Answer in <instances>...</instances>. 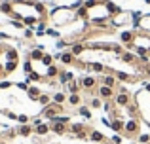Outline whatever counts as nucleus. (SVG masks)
Listing matches in <instances>:
<instances>
[{
  "mask_svg": "<svg viewBox=\"0 0 150 144\" xmlns=\"http://www.w3.org/2000/svg\"><path fill=\"white\" fill-rule=\"evenodd\" d=\"M10 19H19L27 29H36L40 23L50 21V10L40 0H11Z\"/></svg>",
  "mask_w": 150,
  "mask_h": 144,
  "instance_id": "f257e3e1",
  "label": "nucleus"
},
{
  "mask_svg": "<svg viewBox=\"0 0 150 144\" xmlns=\"http://www.w3.org/2000/svg\"><path fill=\"white\" fill-rule=\"evenodd\" d=\"M0 40H13V42L27 40V27L19 19H6L0 25Z\"/></svg>",
  "mask_w": 150,
  "mask_h": 144,
  "instance_id": "f03ea898",
  "label": "nucleus"
},
{
  "mask_svg": "<svg viewBox=\"0 0 150 144\" xmlns=\"http://www.w3.org/2000/svg\"><path fill=\"white\" fill-rule=\"evenodd\" d=\"M50 23L53 27H57V29H65V27L74 25V23H78L76 10H72V8L55 6L53 10H50Z\"/></svg>",
  "mask_w": 150,
  "mask_h": 144,
  "instance_id": "7ed1b4c3",
  "label": "nucleus"
},
{
  "mask_svg": "<svg viewBox=\"0 0 150 144\" xmlns=\"http://www.w3.org/2000/svg\"><path fill=\"white\" fill-rule=\"evenodd\" d=\"M135 104L139 106V114L141 119H144V123L150 125V93H146L144 89H141L139 93H135Z\"/></svg>",
  "mask_w": 150,
  "mask_h": 144,
  "instance_id": "20e7f679",
  "label": "nucleus"
},
{
  "mask_svg": "<svg viewBox=\"0 0 150 144\" xmlns=\"http://www.w3.org/2000/svg\"><path fill=\"white\" fill-rule=\"evenodd\" d=\"M133 21H135L133 11L122 10L120 13H116L112 19H110V25H112L114 29H127V27H131V29H133Z\"/></svg>",
  "mask_w": 150,
  "mask_h": 144,
  "instance_id": "39448f33",
  "label": "nucleus"
},
{
  "mask_svg": "<svg viewBox=\"0 0 150 144\" xmlns=\"http://www.w3.org/2000/svg\"><path fill=\"white\" fill-rule=\"evenodd\" d=\"M141 135V118H127L124 125V137L137 138Z\"/></svg>",
  "mask_w": 150,
  "mask_h": 144,
  "instance_id": "423d86ee",
  "label": "nucleus"
},
{
  "mask_svg": "<svg viewBox=\"0 0 150 144\" xmlns=\"http://www.w3.org/2000/svg\"><path fill=\"white\" fill-rule=\"evenodd\" d=\"M63 114V104H55V103H51L50 106H46V108H42V118L44 119H48V122H51L53 118H57V116H61Z\"/></svg>",
  "mask_w": 150,
  "mask_h": 144,
  "instance_id": "0eeeda50",
  "label": "nucleus"
},
{
  "mask_svg": "<svg viewBox=\"0 0 150 144\" xmlns=\"http://www.w3.org/2000/svg\"><path fill=\"white\" fill-rule=\"evenodd\" d=\"M80 85H82V89H86L91 95V91H97V87H99V80L93 74H84L80 80Z\"/></svg>",
  "mask_w": 150,
  "mask_h": 144,
  "instance_id": "6e6552de",
  "label": "nucleus"
},
{
  "mask_svg": "<svg viewBox=\"0 0 150 144\" xmlns=\"http://www.w3.org/2000/svg\"><path fill=\"white\" fill-rule=\"evenodd\" d=\"M131 103H133V95H131L129 91H116L114 104H116L118 108H127Z\"/></svg>",
  "mask_w": 150,
  "mask_h": 144,
  "instance_id": "1a4fd4ad",
  "label": "nucleus"
},
{
  "mask_svg": "<svg viewBox=\"0 0 150 144\" xmlns=\"http://www.w3.org/2000/svg\"><path fill=\"white\" fill-rule=\"evenodd\" d=\"M133 29H135V30H141V32L150 34V13H143V15H141L139 21H135Z\"/></svg>",
  "mask_w": 150,
  "mask_h": 144,
  "instance_id": "9d476101",
  "label": "nucleus"
},
{
  "mask_svg": "<svg viewBox=\"0 0 150 144\" xmlns=\"http://www.w3.org/2000/svg\"><path fill=\"white\" fill-rule=\"evenodd\" d=\"M97 97H101L103 100H114V97H116V89L114 87H106V85L99 84V87H97Z\"/></svg>",
  "mask_w": 150,
  "mask_h": 144,
  "instance_id": "9b49d317",
  "label": "nucleus"
},
{
  "mask_svg": "<svg viewBox=\"0 0 150 144\" xmlns=\"http://www.w3.org/2000/svg\"><path fill=\"white\" fill-rule=\"evenodd\" d=\"M55 61H59V63L65 65V67H72V65L76 63V57L70 51H59L57 55H55Z\"/></svg>",
  "mask_w": 150,
  "mask_h": 144,
  "instance_id": "f8f14e48",
  "label": "nucleus"
},
{
  "mask_svg": "<svg viewBox=\"0 0 150 144\" xmlns=\"http://www.w3.org/2000/svg\"><path fill=\"white\" fill-rule=\"evenodd\" d=\"M72 80H76V78H74V72L72 70H63L61 68V74H59V78H57V84L63 85V87H67Z\"/></svg>",
  "mask_w": 150,
  "mask_h": 144,
  "instance_id": "ddd939ff",
  "label": "nucleus"
},
{
  "mask_svg": "<svg viewBox=\"0 0 150 144\" xmlns=\"http://www.w3.org/2000/svg\"><path fill=\"white\" fill-rule=\"evenodd\" d=\"M86 0H53L55 6H61V8H72V10H78V8L84 4Z\"/></svg>",
  "mask_w": 150,
  "mask_h": 144,
  "instance_id": "4468645a",
  "label": "nucleus"
},
{
  "mask_svg": "<svg viewBox=\"0 0 150 144\" xmlns=\"http://www.w3.org/2000/svg\"><path fill=\"white\" fill-rule=\"evenodd\" d=\"M40 95H42V89L38 87V85H29V89H27V99H29V103H38Z\"/></svg>",
  "mask_w": 150,
  "mask_h": 144,
  "instance_id": "2eb2a0df",
  "label": "nucleus"
},
{
  "mask_svg": "<svg viewBox=\"0 0 150 144\" xmlns=\"http://www.w3.org/2000/svg\"><path fill=\"white\" fill-rule=\"evenodd\" d=\"M99 84L106 85V87H114V89L118 87V80H116L114 74H103V76L99 78Z\"/></svg>",
  "mask_w": 150,
  "mask_h": 144,
  "instance_id": "dca6fc26",
  "label": "nucleus"
},
{
  "mask_svg": "<svg viewBox=\"0 0 150 144\" xmlns=\"http://www.w3.org/2000/svg\"><path fill=\"white\" fill-rule=\"evenodd\" d=\"M124 125H125V119H122V116H114L112 118V123H110V129L114 133H124Z\"/></svg>",
  "mask_w": 150,
  "mask_h": 144,
  "instance_id": "f3484780",
  "label": "nucleus"
},
{
  "mask_svg": "<svg viewBox=\"0 0 150 144\" xmlns=\"http://www.w3.org/2000/svg\"><path fill=\"white\" fill-rule=\"evenodd\" d=\"M137 59H139L137 53L135 51H127V49H125V51L122 53V57H120V61L125 63V65H137Z\"/></svg>",
  "mask_w": 150,
  "mask_h": 144,
  "instance_id": "a211bd4d",
  "label": "nucleus"
},
{
  "mask_svg": "<svg viewBox=\"0 0 150 144\" xmlns=\"http://www.w3.org/2000/svg\"><path fill=\"white\" fill-rule=\"evenodd\" d=\"M88 72H91V74H105V72H106V65L97 63V61H89Z\"/></svg>",
  "mask_w": 150,
  "mask_h": 144,
  "instance_id": "6ab92c4d",
  "label": "nucleus"
},
{
  "mask_svg": "<svg viewBox=\"0 0 150 144\" xmlns=\"http://www.w3.org/2000/svg\"><path fill=\"white\" fill-rule=\"evenodd\" d=\"M59 74H61V68L57 67V65H51V67L46 68V80H57L59 78Z\"/></svg>",
  "mask_w": 150,
  "mask_h": 144,
  "instance_id": "aec40b11",
  "label": "nucleus"
},
{
  "mask_svg": "<svg viewBox=\"0 0 150 144\" xmlns=\"http://www.w3.org/2000/svg\"><path fill=\"white\" fill-rule=\"evenodd\" d=\"M17 135H19V137H33V135H34V127L30 125V123L19 125L17 127Z\"/></svg>",
  "mask_w": 150,
  "mask_h": 144,
  "instance_id": "412c9836",
  "label": "nucleus"
},
{
  "mask_svg": "<svg viewBox=\"0 0 150 144\" xmlns=\"http://www.w3.org/2000/svg\"><path fill=\"white\" fill-rule=\"evenodd\" d=\"M51 133V127H50V123H42V125H38V127H34V135H38V137H42V138H46L48 135Z\"/></svg>",
  "mask_w": 150,
  "mask_h": 144,
  "instance_id": "4be33fe9",
  "label": "nucleus"
},
{
  "mask_svg": "<svg viewBox=\"0 0 150 144\" xmlns=\"http://www.w3.org/2000/svg\"><path fill=\"white\" fill-rule=\"evenodd\" d=\"M67 91H69L70 95H76V93H80V91H82V85H80V81H78V80H72L69 85H67Z\"/></svg>",
  "mask_w": 150,
  "mask_h": 144,
  "instance_id": "5701e85b",
  "label": "nucleus"
},
{
  "mask_svg": "<svg viewBox=\"0 0 150 144\" xmlns=\"http://www.w3.org/2000/svg\"><path fill=\"white\" fill-rule=\"evenodd\" d=\"M89 140H91V142H97V144H103L106 138H105V135H103L101 131H91V133H89Z\"/></svg>",
  "mask_w": 150,
  "mask_h": 144,
  "instance_id": "b1692460",
  "label": "nucleus"
},
{
  "mask_svg": "<svg viewBox=\"0 0 150 144\" xmlns=\"http://www.w3.org/2000/svg\"><path fill=\"white\" fill-rule=\"evenodd\" d=\"M67 104H70V106H82L80 93H76V95H69V97H67Z\"/></svg>",
  "mask_w": 150,
  "mask_h": 144,
  "instance_id": "393cba45",
  "label": "nucleus"
},
{
  "mask_svg": "<svg viewBox=\"0 0 150 144\" xmlns=\"http://www.w3.org/2000/svg\"><path fill=\"white\" fill-rule=\"evenodd\" d=\"M51 103H55V104H65V103H67V95H65V93H61V91L53 93V97H51Z\"/></svg>",
  "mask_w": 150,
  "mask_h": 144,
  "instance_id": "a878e982",
  "label": "nucleus"
},
{
  "mask_svg": "<svg viewBox=\"0 0 150 144\" xmlns=\"http://www.w3.org/2000/svg\"><path fill=\"white\" fill-rule=\"evenodd\" d=\"M103 104H105V100H103L101 97H97V95L89 97V106H91V108H101Z\"/></svg>",
  "mask_w": 150,
  "mask_h": 144,
  "instance_id": "bb28decb",
  "label": "nucleus"
},
{
  "mask_svg": "<svg viewBox=\"0 0 150 144\" xmlns=\"http://www.w3.org/2000/svg\"><path fill=\"white\" fill-rule=\"evenodd\" d=\"M38 103L42 104V108H46V106H50V104H51V97H50V95H46V93H42L40 99H38Z\"/></svg>",
  "mask_w": 150,
  "mask_h": 144,
  "instance_id": "cd10ccee",
  "label": "nucleus"
},
{
  "mask_svg": "<svg viewBox=\"0 0 150 144\" xmlns=\"http://www.w3.org/2000/svg\"><path fill=\"white\" fill-rule=\"evenodd\" d=\"M53 61H55V57H53V55H50V53H46V55H44V59H42L40 63L44 65L46 68H48V67H51V65H53Z\"/></svg>",
  "mask_w": 150,
  "mask_h": 144,
  "instance_id": "c85d7f7f",
  "label": "nucleus"
},
{
  "mask_svg": "<svg viewBox=\"0 0 150 144\" xmlns=\"http://www.w3.org/2000/svg\"><path fill=\"white\" fill-rule=\"evenodd\" d=\"M78 114H82V116H84V118L91 119V110H89L88 106H84V104H82V106H78Z\"/></svg>",
  "mask_w": 150,
  "mask_h": 144,
  "instance_id": "c756f323",
  "label": "nucleus"
},
{
  "mask_svg": "<svg viewBox=\"0 0 150 144\" xmlns=\"http://www.w3.org/2000/svg\"><path fill=\"white\" fill-rule=\"evenodd\" d=\"M17 123H19V125H25V123H30V118L25 114V112H21V114L17 116Z\"/></svg>",
  "mask_w": 150,
  "mask_h": 144,
  "instance_id": "7c9ffc66",
  "label": "nucleus"
},
{
  "mask_svg": "<svg viewBox=\"0 0 150 144\" xmlns=\"http://www.w3.org/2000/svg\"><path fill=\"white\" fill-rule=\"evenodd\" d=\"M10 87H13V81H10V80H0V91H8Z\"/></svg>",
  "mask_w": 150,
  "mask_h": 144,
  "instance_id": "2f4dec72",
  "label": "nucleus"
},
{
  "mask_svg": "<svg viewBox=\"0 0 150 144\" xmlns=\"http://www.w3.org/2000/svg\"><path fill=\"white\" fill-rule=\"evenodd\" d=\"M137 140H139L141 144H150V135L148 133H141L139 137H137Z\"/></svg>",
  "mask_w": 150,
  "mask_h": 144,
  "instance_id": "473e14b6",
  "label": "nucleus"
},
{
  "mask_svg": "<svg viewBox=\"0 0 150 144\" xmlns=\"http://www.w3.org/2000/svg\"><path fill=\"white\" fill-rule=\"evenodd\" d=\"M23 70H25V74L33 72V61H29V59H27L25 63H23Z\"/></svg>",
  "mask_w": 150,
  "mask_h": 144,
  "instance_id": "72a5a7b5",
  "label": "nucleus"
},
{
  "mask_svg": "<svg viewBox=\"0 0 150 144\" xmlns=\"http://www.w3.org/2000/svg\"><path fill=\"white\" fill-rule=\"evenodd\" d=\"M112 144H122V137H120V135H114V137H112Z\"/></svg>",
  "mask_w": 150,
  "mask_h": 144,
  "instance_id": "f704fd0d",
  "label": "nucleus"
}]
</instances>
